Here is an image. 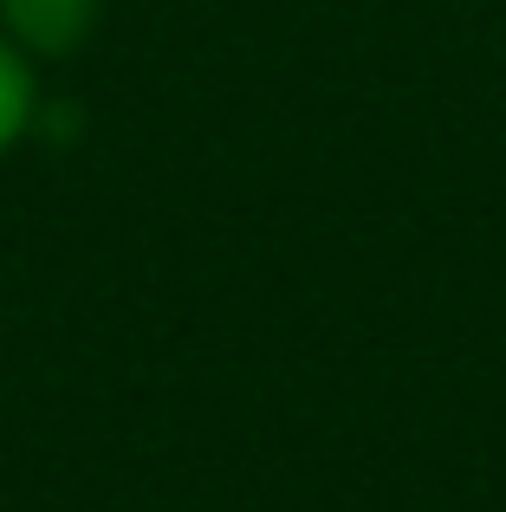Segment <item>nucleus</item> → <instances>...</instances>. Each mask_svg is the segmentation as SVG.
<instances>
[{
  "label": "nucleus",
  "instance_id": "1",
  "mask_svg": "<svg viewBox=\"0 0 506 512\" xmlns=\"http://www.w3.org/2000/svg\"><path fill=\"white\" fill-rule=\"evenodd\" d=\"M104 0H0V33L33 65H59L98 39Z\"/></svg>",
  "mask_w": 506,
  "mask_h": 512
},
{
  "label": "nucleus",
  "instance_id": "2",
  "mask_svg": "<svg viewBox=\"0 0 506 512\" xmlns=\"http://www.w3.org/2000/svg\"><path fill=\"white\" fill-rule=\"evenodd\" d=\"M39 117H46V91H39V65L0 33V163H7L20 143L39 137Z\"/></svg>",
  "mask_w": 506,
  "mask_h": 512
}]
</instances>
